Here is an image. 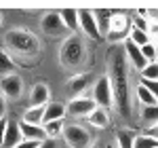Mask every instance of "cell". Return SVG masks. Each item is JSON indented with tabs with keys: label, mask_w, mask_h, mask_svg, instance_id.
Instances as JSON below:
<instances>
[{
	"label": "cell",
	"mask_w": 158,
	"mask_h": 148,
	"mask_svg": "<svg viewBox=\"0 0 158 148\" xmlns=\"http://www.w3.org/2000/svg\"><path fill=\"white\" fill-rule=\"evenodd\" d=\"M108 76L114 91V108L122 119L131 116V81H129V62L124 49L110 47L108 49Z\"/></svg>",
	"instance_id": "6da1fadb"
},
{
	"label": "cell",
	"mask_w": 158,
	"mask_h": 148,
	"mask_svg": "<svg viewBox=\"0 0 158 148\" xmlns=\"http://www.w3.org/2000/svg\"><path fill=\"white\" fill-rule=\"evenodd\" d=\"M4 47L11 53V57L15 59V63L21 66H36V59L42 51L40 38L27 30H9L4 34Z\"/></svg>",
	"instance_id": "7a4b0ae2"
},
{
	"label": "cell",
	"mask_w": 158,
	"mask_h": 148,
	"mask_svg": "<svg viewBox=\"0 0 158 148\" xmlns=\"http://www.w3.org/2000/svg\"><path fill=\"white\" fill-rule=\"evenodd\" d=\"M86 62V45L80 34H70L59 47V63L63 70L78 74Z\"/></svg>",
	"instance_id": "3957f363"
},
{
	"label": "cell",
	"mask_w": 158,
	"mask_h": 148,
	"mask_svg": "<svg viewBox=\"0 0 158 148\" xmlns=\"http://www.w3.org/2000/svg\"><path fill=\"white\" fill-rule=\"evenodd\" d=\"M131 15H127V13H114V17H112V24H110V32L106 34V40L112 42V47H116L118 42H127L129 40V32H131Z\"/></svg>",
	"instance_id": "277c9868"
},
{
	"label": "cell",
	"mask_w": 158,
	"mask_h": 148,
	"mask_svg": "<svg viewBox=\"0 0 158 148\" xmlns=\"http://www.w3.org/2000/svg\"><path fill=\"white\" fill-rule=\"evenodd\" d=\"M61 137H63L68 148H91V144H93V137L89 133V129H85L78 123H68Z\"/></svg>",
	"instance_id": "5b68a950"
},
{
	"label": "cell",
	"mask_w": 158,
	"mask_h": 148,
	"mask_svg": "<svg viewBox=\"0 0 158 148\" xmlns=\"http://www.w3.org/2000/svg\"><path fill=\"white\" fill-rule=\"evenodd\" d=\"M91 95H93V99H95V104L99 108H106V110L114 108V91H112V83H110L108 74H103L101 78L95 81Z\"/></svg>",
	"instance_id": "8992f818"
},
{
	"label": "cell",
	"mask_w": 158,
	"mask_h": 148,
	"mask_svg": "<svg viewBox=\"0 0 158 148\" xmlns=\"http://www.w3.org/2000/svg\"><path fill=\"white\" fill-rule=\"evenodd\" d=\"M40 28H42V32L49 38H63V40L68 38V32H70V30L63 25L59 13H47V15H42Z\"/></svg>",
	"instance_id": "52a82bcc"
},
{
	"label": "cell",
	"mask_w": 158,
	"mask_h": 148,
	"mask_svg": "<svg viewBox=\"0 0 158 148\" xmlns=\"http://www.w3.org/2000/svg\"><path fill=\"white\" fill-rule=\"evenodd\" d=\"M97 108V104H95V99L93 95H80V98H72L68 102V114L74 116V119H89V114Z\"/></svg>",
	"instance_id": "ba28073f"
},
{
	"label": "cell",
	"mask_w": 158,
	"mask_h": 148,
	"mask_svg": "<svg viewBox=\"0 0 158 148\" xmlns=\"http://www.w3.org/2000/svg\"><path fill=\"white\" fill-rule=\"evenodd\" d=\"M93 72H78L68 78V91L72 93V98H80L85 95L86 89L93 87Z\"/></svg>",
	"instance_id": "9c48e42d"
},
{
	"label": "cell",
	"mask_w": 158,
	"mask_h": 148,
	"mask_svg": "<svg viewBox=\"0 0 158 148\" xmlns=\"http://www.w3.org/2000/svg\"><path fill=\"white\" fill-rule=\"evenodd\" d=\"M78 19H80V32L91 40H101V32H99L97 19L93 11H78Z\"/></svg>",
	"instance_id": "30bf717a"
},
{
	"label": "cell",
	"mask_w": 158,
	"mask_h": 148,
	"mask_svg": "<svg viewBox=\"0 0 158 148\" xmlns=\"http://www.w3.org/2000/svg\"><path fill=\"white\" fill-rule=\"evenodd\" d=\"M0 91L2 95L9 99H19L23 93V78L19 74H11V76H4L0 78Z\"/></svg>",
	"instance_id": "8fae6325"
},
{
	"label": "cell",
	"mask_w": 158,
	"mask_h": 148,
	"mask_svg": "<svg viewBox=\"0 0 158 148\" xmlns=\"http://www.w3.org/2000/svg\"><path fill=\"white\" fill-rule=\"evenodd\" d=\"M122 49H124V55H127V62H129V66H131L133 70L141 72V70L148 66L146 57H143V53H141V47H137V45H133L131 40H127V42L122 45Z\"/></svg>",
	"instance_id": "7c38bea8"
},
{
	"label": "cell",
	"mask_w": 158,
	"mask_h": 148,
	"mask_svg": "<svg viewBox=\"0 0 158 148\" xmlns=\"http://www.w3.org/2000/svg\"><path fill=\"white\" fill-rule=\"evenodd\" d=\"M30 106H47L51 102V89L47 83H36V85L30 89Z\"/></svg>",
	"instance_id": "4fadbf2b"
},
{
	"label": "cell",
	"mask_w": 158,
	"mask_h": 148,
	"mask_svg": "<svg viewBox=\"0 0 158 148\" xmlns=\"http://www.w3.org/2000/svg\"><path fill=\"white\" fill-rule=\"evenodd\" d=\"M19 127H21L23 140H32V142H47L49 140L42 125H32V123H25V121H19Z\"/></svg>",
	"instance_id": "5bb4252c"
},
{
	"label": "cell",
	"mask_w": 158,
	"mask_h": 148,
	"mask_svg": "<svg viewBox=\"0 0 158 148\" xmlns=\"http://www.w3.org/2000/svg\"><path fill=\"white\" fill-rule=\"evenodd\" d=\"M23 142V133H21V127L17 121H11L9 123V129H6V136H4V142H2V148H17Z\"/></svg>",
	"instance_id": "9a60e30c"
},
{
	"label": "cell",
	"mask_w": 158,
	"mask_h": 148,
	"mask_svg": "<svg viewBox=\"0 0 158 148\" xmlns=\"http://www.w3.org/2000/svg\"><path fill=\"white\" fill-rule=\"evenodd\" d=\"M68 116V106L63 102H49L47 104V112H44V123L51 121H61Z\"/></svg>",
	"instance_id": "2e32d148"
},
{
	"label": "cell",
	"mask_w": 158,
	"mask_h": 148,
	"mask_svg": "<svg viewBox=\"0 0 158 148\" xmlns=\"http://www.w3.org/2000/svg\"><path fill=\"white\" fill-rule=\"evenodd\" d=\"M59 17L63 25L70 30V34H78L80 32V19H78V11L76 9H63L59 11Z\"/></svg>",
	"instance_id": "e0dca14e"
},
{
	"label": "cell",
	"mask_w": 158,
	"mask_h": 148,
	"mask_svg": "<svg viewBox=\"0 0 158 148\" xmlns=\"http://www.w3.org/2000/svg\"><path fill=\"white\" fill-rule=\"evenodd\" d=\"M89 125L91 127H95V129H106L110 125V110H106V108H95V110L89 114Z\"/></svg>",
	"instance_id": "ac0fdd59"
},
{
	"label": "cell",
	"mask_w": 158,
	"mask_h": 148,
	"mask_svg": "<svg viewBox=\"0 0 158 148\" xmlns=\"http://www.w3.org/2000/svg\"><path fill=\"white\" fill-rule=\"evenodd\" d=\"M44 112H47V106H27L23 110L21 121L32 125H44Z\"/></svg>",
	"instance_id": "d6986e66"
},
{
	"label": "cell",
	"mask_w": 158,
	"mask_h": 148,
	"mask_svg": "<svg viewBox=\"0 0 158 148\" xmlns=\"http://www.w3.org/2000/svg\"><path fill=\"white\" fill-rule=\"evenodd\" d=\"M135 99L141 104V108H148V106H156V104H158V99L154 98V95H152V93H150V91H148V89L141 85V83L135 87Z\"/></svg>",
	"instance_id": "ffe728a7"
},
{
	"label": "cell",
	"mask_w": 158,
	"mask_h": 148,
	"mask_svg": "<svg viewBox=\"0 0 158 148\" xmlns=\"http://www.w3.org/2000/svg\"><path fill=\"white\" fill-rule=\"evenodd\" d=\"M112 17H114V11H110V9H101V11L95 13V19H97L99 32H101V36H103V38H106V34L110 32V24H112Z\"/></svg>",
	"instance_id": "44dd1931"
},
{
	"label": "cell",
	"mask_w": 158,
	"mask_h": 148,
	"mask_svg": "<svg viewBox=\"0 0 158 148\" xmlns=\"http://www.w3.org/2000/svg\"><path fill=\"white\" fill-rule=\"evenodd\" d=\"M15 68H17L15 59H13V57L9 55V53H6V51H0V78L15 74Z\"/></svg>",
	"instance_id": "7402d4cb"
},
{
	"label": "cell",
	"mask_w": 158,
	"mask_h": 148,
	"mask_svg": "<svg viewBox=\"0 0 158 148\" xmlns=\"http://www.w3.org/2000/svg\"><path fill=\"white\" fill-rule=\"evenodd\" d=\"M42 127H44V131H47V137H49V140H59V137L63 136V129H65V119L44 123Z\"/></svg>",
	"instance_id": "603a6c76"
},
{
	"label": "cell",
	"mask_w": 158,
	"mask_h": 148,
	"mask_svg": "<svg viewBox=\"0 0 158 148\" xmlns=\"http://www.w3.org/2000/svg\"><path fill=\"white\" fill-rule=\"evenodd\" d=\"M114 140H116V148H133L135 144V136L129 129H118Z\"/></svg>",
	"instance_id": "cb8c5ba5"
},
{
	"label": "cell",
	"mask_w": 158,
	"mask_h": 148,
	"mask_svg": "<svg viewBox=\"0 0 158 148\" xmlns=\"http://www.w3.org/2000/svg\"><path fill=\"white\" fill-rule=\"evenodd\" d=\"M129 40H131L133 45H137V47H146V45L152 42L150 36H148V32L137 30V28H133V25H131V32H129Z\"/></svg>",
	"instance_id": "d4e9b609"
},
{
	"label": "cell",
	"mask_w": 158,
	"mask_h": 148,
	"mask_svg": "<svg viewBox=\"0 0 158 148\" xmlns=\"http://www.w3.org/2000/svg\"><path fill=\"white\" fill-rule=\"evenodd\" d=\"M139 116H141V121L146 125H158V104L156 106H148V108H141L139 112Z\"/></svg>",
	"instance_id": "484cf974"
},
{
	"label": "cell",
	"mask_w": 158,
	"mask_h": 148,
	"mask_svg": "<svg viewBox=\"0 0 158 148\" xmlns=\"http://www.w3.org/2000/svg\"><path fill=\"white\" fill-rule=\"evenodd\" d=\"M133 148H158V140L148 133H141V136H135Z\"/></svg>",
	"instance_id": "4316f807"
},
{
	"label": "cell",
	"mask_w": 158,
	"mask_h": 148,
	"mask_svg": "<svg viewBox=\"0 0 158 148\" xmlns=\"http://www.w3.org/2000/svg\"><path fill=\"white\" fill-rule=\"evenodd\" d=\"M139 74H141V81H158V63L156 62L148 63Z\"/></svg>",
	"instance_id": "83f0119b"
},
{
	"label": "cell",
	"mask_w": 158,
	"mask_h": 148,
	"mask_svg": "<svg viewBox=\"0 0 158 148\" xmlns=\"http://www.w3.org/2000/svg\"><path fill=\"white\" fill-rule=\"evenodd\" d=\"M141 53H143V57H146L148 63L156 62V45H154V42H150V45H146V47H141Z\"/></svg>",
	"instance_id": "f1b7e54d"
},
{
	"label": "cell",
	"mask_w": 158,
	"mask_h": 148,
	"mask_svg": "<svg viewBox=\"0 0 158 148\" xmlns=\"http://www.w3.org/2000/svg\"><path fill=\"white\" fill-rule=\"evenodd\" d=\"M148 36H150V40H152L154 45H158V19H156V17H152V19H150V30H148Z\"/></svg>",
	"instance_id": "f546056e"
},
{
	"label": "cell",
	"mask_w": 158,
	"mask_h": 148,
	"mask_svg": "<svg viewBox=\"0 0 158 148\" xmlns=\"http://www.w3.org/2000/svg\"><path fill=\"white\" fill-rule=\"evenodd\" d=\"M141 85L146 87L148 91H150V93L158 99V81H141Z\"/></svg>",
	"instance_id": "4dcf8cb0"
},
{
	"label": "cell",
	"mask_w": 158,
	"mask_h": 148,
	"mask_svg": "<svg viewBox=\"0 0 158 148\" xmlns=\"http://www.w3.org/2000/svg\"><path fill=\"white\" fill-rule=\"evenodd\" d=\"M9 119L4 116V119H0V148H2V142H4V136H6V129H9Z\"/></svg>",
	"instance_id": "1f68e13d"
},
{
	"label": "cell",
	"mask_w": 158,
	"mask_h": 148,
	"mask_svg": "<svg viewBox=\"0 0 158 148\" xmlns=\"http://www.w3.org/2000/svg\"><path fill=\"white\" fill-rule=\"evenodd\" d=\"M40 144H42V142H32V140H23V142H21V144H19L17 148H40Z\"/></svg>",
	"instance_id": "d6a6232c"
},
{
	"label": "cell",
	"mask_w": 158,
	"mask_h": 148,
	"mask_svg": "<svg viewBox=\"0 0 158 148\" xmlns=\"http://www.w3.org/2000/svg\"><path fill=\"white\" fill-rule=\"evenodd\" d=\"M4 116H6V98L0 91V119H4Z\"/></svg>",
	"instance_id": "836d02e7"
},
{
	"label": "cell",
	"mask_w": 158,
	"mask_h": 148,
	"mask_svg": "<svg viewBox=\"0 0 158 148\" xmlns=\"http://www.w3.org/2000/svg\"><path fill=\"white\" fill-rule=\"evenodd\" d=\"M40 148H59V144H57V140H47L40 144Z\"/></svg>",
	"instance_id": "e575fe53"
},
{
	"label": "cell",
	"mask_w": 158,
	"mask_h": 148,
	"mask_svg": "<svg viewBox=\"0 0 158 148\" xmlns=\"http://www.w3.org/2000/svg\"><path fill=\"white\" fill-rule=\"evenodd\" d=\"M146 133H148V136H152V137H156V140H158V125H152V127L148 129Z\"/></svg>",
	"instance_id": "d590c367"
},
{
	"label": "cell",
	"mask_w": 158,
	"mask_h": 148,
	"mask_svg": "<svg viewBox=\"0 0 158 148\" xmlns=\"http://www.w3.org/2000/svg\"><path fill=\"white\" fill-rule=\"evenodd\" d=\"M93 148H116L114 144H110V142H97Z\"/></svg>",
	"instance_id": "8d00e7d4"
},
{
	"label": "cell",
	"mask_w": 158,
	"mask_h": 148,
	"mask_svg": "<svg viewBox=\"0 0 158 148\" xmlns=\"http://www.w3.org/2000/svg\"><path fill=\"white\" fill-rule=\"evenodd\" d=\"M4 24V15H2V11H0V25Z\"/></svg>",
	"instance_id": "74e56055"
},
{
	"label": "cell",
	"mask_w": 158,
	"mask_h": 148,
	"mask_svg": "<svg viewBox=\"0 0 158 148\" xmlns=\"http://www.w3.org/2000/svg\"><path fill=\"white\" fill-rule=\"evenodd\" d=\"M156 63H158V45H156Z\"/></svg>",
	"instance_id": "f35d334b"
},
{
	"label": "cell",
	"mask_w": 158,
	"mask_h": 148,
	"mask_svg": "<svg viewBox=\"0 0 158 148\" xmlns=\"http://www.w3.org/2000/svg\"><path fill=\"white\" fill-rule=\"evenodd\" d=\"M156 19H158V15H156Z\"/></svg>",
	"instance_id": "ab89813d"
}]
</instances>
